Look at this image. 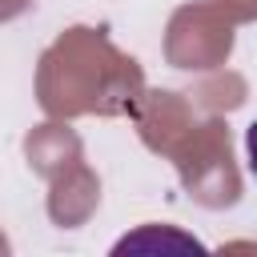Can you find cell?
I'll list each match as a JSON object with an SVG mask.
<instances>
[{"label": "cell", "mask_w": 257, "mask_h": 257, "mask_svg": "<svg viewBox=\"0 0 257 257\" xmlns=\"http://www.w3.org/2000/svg\"><path fill=\"white\" fill-rule=\"evenodd\" d=\"M245 153H249V173L257 177V120H253L249 133H245Z\"/></svg>", "instance_id": "6da1fadb"}]
</instances>
